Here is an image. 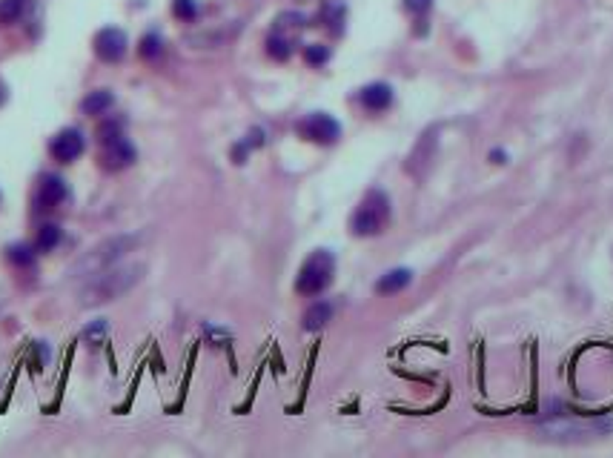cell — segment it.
I'll return each instance as SVG.
<instances>
[{
    "mask_svg": "<svg viewBox=\"0 0 613 458\" xmlns=\"http://www.w3.org/2000/svg\"><path fill=\"white\" fill-rule=\"evenodd\" d=\"M390 220V198L381 189H370L361 203L355 206L353 218H350V229L358 238H373L378 233H384V226Z\"/></svg>",
    "mask_w": 613,
    "mask_h": 458,
    "instance_id": "7a4b0ae2",
    "label": "cell"
},
{
    "mask_svg": "<svg viewBox=\"0 0 613 458\" xmlns=\"http://www.w3.org/2000/svg\"><path fill=\"white\" fill-rule=\"evenodd\" d=\"M333 275H335V258H333V253L315 250V253L301 264L298 278H295V290H298L301 295H310V298H313V295H321V292L330 287Z\"/></svg>",
    "mask_w": 613,
    "mask_h": 458,
    "instance_id": "3957f363",
    "label": "cell"
},
{
    "mask_svg": "<svg viewBox=\"0 0 613 458\" xmlns=\"http://www.w3.org/2000/svg\"><path fill=\"white\" fill-rule=\"evenodd\" d=\"M430 4H433V0H404V9L413 12V15H425L430 9Z\"/></svg>",
    "mask_w": 613,
    "mask_h": 458,
    "instance_id": "cb8c5ba5",
    "label": "cell"
},
{
    "mask_svg": "<svg viewBox=\"0 0 613 458\" xmlns=\"http://www.w3.org/2000/svg\"><path fill=\"white\" fill-rule=\"evenodd\" d=\"M95 55L103 63H118L126 55V35L115 26H106L95 35Z\"/></svg>",
    "mask_w": 613,
    "mask_h": 458,
    "instance_id": "52a82bcc",
    "label": "cell"
},
{
    "mask_svg": "<svg viewBox=\"0 0 613 458\" xmlns=\"http://www.w3.org/2000/svg\"><path fill=\"white\" fill-rule=\"evenodd\" d=\"M267 52H270V58H275V61H287L290 55H293V41L290 38H284L278 29L267 38Z\"/></svg>",
    "mask_w": 613,
    "mask_h": 458,
    "instance_id": "2e32d148",
    "label": "cell"
},
{
    "mask_svg": "<svg viewBox=\"0 0 613 458\" xmlns=\"http://www.w3.org/2000/svg\"><path fill=\"white\" fill-rule=\"evenodd\" d=\"M66 195H69L66 183H64L58 175H46V178L41 180V189H38V206H41V209H55L58 203L66 200Z\"/></svg>",
    "mask_w": 613,
    "mask_h": 458,
    "instance_id": "30bf717a",
    "label": "cell"
},
{
    "mask_svg": "<svg viewBox=\"0 0 613 458\" xmlns=\"http://www.w3.org/2000/svg\"><path fill=\"white\" fill-rule=\"evenodd\" d=\"M161 49H163V44H161V38H158V35H146V38L141 41V46H138L141 58H146V61L158 58V55H161Z\"/></svg>",
    "mask_w": 613,
    "mask_h": 458,
    "instance_id": "44dd1931",
    "label": "cell"
},
{
    "mask_svg": "<svg viewBox=\"0 0 613 458\" xmlns=\"http://www.w3.org/2000/svg\"><path fill=\"white\" fill-rule=\"evenodd\" d=\"M613 429V421H570V418H559V421H544L539 424V432L544 438H556V441H570V438H587V435H604Z\"/></svg>",
    "mask_w": 613,
    "mask_h": 458,
    "instance_id": "277c9868",
    "label": "cell"
},
{
    "mask_svg": "<svg viewBox=\"0 0 613 458\" xmlns=\"http://www.w3.org/2000/svg\"><path fill=\"white\" fill-rule=\"evenodd\" d=\"M138 244V238H132V235H118V238H109V241H103L78 270L83 273V275H95V273H101V270H106V267H112L121 255H126L132 247Z\"/></svg>",
    "mask_w": 613,
    "mask_h": 458,
    "instance_id": "5b68a950",
    "label": "cell"
},
{
    "mask_svg": "<svg viewBox=\"0 0 613 458\" xmlns=\"http://www.w3.org/2000/svg\"><path fill=\"white\" fill-rule=\"evenodd\" d=\"M135 158H138V152H135V146L123 135L115 138V141H109V143H103V152H101L103 169H112V172H121V169L132 166Z\"/></svg>",
    "mask_w": 613,
    "mask_h": 458,
    "instance_id": "9c48e42d",
    "label": "cell"
},
{
    "mask_svg": "<svg viewBox=\"0 0 613 458\" xmlns=\"http://www.w3.org/2000/svg\"><path fill=\"white\" fill-rule=\"evenodd\" d=\"M83 338H86L89 344L101 347V344H103V338H106V321H95V324H89V327H86V332H83Z\"/></svg>",
    "mask_w": 613,
    "mask_h": 458,
    "instance_id": "603a6c76",
    "label": "cell"
},
{
    "mask_svg": "<svg viewBox=\"0 0 613 458\" xmlns=\"http://www.w3.org/2000/svg\"><path fill=\"white\" fill-rule=\"evenodd\" d=\"M172 15L178 18V21H195L198 18V4L195 0H172Z\"/></svg>",
    "mask_w": 613,
    "mask_h": 458,
    "instance_id": "ac0fdd59",
    "label": "cell"
},
{
    "mask_svg": "<svg viewBox=\"0 0 613 458\" xmlns=\"http://www.w3.org/2000/svg\"><path fill=\"white\" fill-rule=\"evenodd\" d=\"M58 244H61V226H55V223L41 226V233L35 238V250L38 253H52Z\"/></svg>",
    "mask_w": 613,
    "mask_h": 458,
    "instance_id": "9a60e30c",
    "label": "cell"
},
{
    "mask_svg": "<svg viewBox=\"0 0 613 458\" xmlns=\"http://www.w3.org/2000/svg\"><path fill=\"white\" fill-rule=\"evenodd\" d=\"M49 152H52V158L58 163H72V161H78L83 155V135L78 129H64V132H58L52 138Z\"/></svg>",
    "mask_w": 613,
    "mask_h": 458,
    "instance_id": "ba28073f",
    "label": "cell"
},
{
    "mask_svg": "<svg viewBox=\"0 0 613 458\" xmlns=\"http://www.w3.org/2000/svg\"><path fill=\"white\" fill-rule=\"evenodd\" d=\"M6 101V89H4V83H0V103Z\"/></svg>",
    "mask_w": 613,
    "mask_h": 458,
    "instance_id": "d4e9b609",
    "label": "cell"
},
{
    "mask_svg": "<svg viewBox=\"0 0 613 458\" xmlns=\"http://www.w3.org/2000/svg\"><path fill=\"white\" fill-rule=\"evenodd\" d=\"M6 255H9V261H12V264H18V267L32 264V258H35V253H32L26 244H15V247H9V250H6Z\"/></svg>",
    "mask_w": 613,
    "mask_h": 458,
    "instance_id": "7402d4cb",
    "label": "cell"
},
{
    "mask_svg": "<svg viewBox=\"0 0 613 458\" xmlns=\"http://www.w3.org/2000/svg\"><path fill=\"white\" fill-rule=\"evenodd\" d=\"M304 61H307L310 66H324V63L330 61V49L321 46V44H310V46L304 49Z\"/></svg>",
    "mask_w": 613,
    "mask_h": 458,
    "instance_id": "d6986e66",
    "label": "cell"
},
{
    "mask_svg": "<svg viewBox=\"0 0 613 458\" xmlns=\"http://www.w3.org/2000/svg\"><path fill=\"white\" fill-rule=\"evenodd\" d=\"M330 318H333V307H330L327 301H315V304L304 312V330H310V332H313V330H321Z\"/></svg>",
    "mask_w": 613,
    "mask_h": 458,
    "instance_id": "5bb4252c",
    "label": "cell"
},
{
    "mask_svg": "<svg viewBox=\"0 0 613 458\" xmlns=\"http://www.w3.org/2000/svg\"><path fill=\"white\" fill-rule=\"evenodd\" d=\"M123 135V123L121 121H103L101 126H98V141L101 143H109V141H115V138H121Z\"/></svg>",
    "mask_w": 613,
    "mask_h": 458,
    "instance_id": "ffe728a7",
    "label": "cell"
},
{
    "mask_svg": "<svg viewBox=\"0 0 613 458\" xmlns=\"http://www.w3.org/2000/svg\"><path fill=\"white\" fill-rule=\"evenodd\" d=\"M361 106L370 109V112H384L390 103H392V86L390 83H367L358 95Z\"/></svg>",
    "mask_w": 613,
    "mask_h": 458,
    "instance_id": "8fae6325",
    "label": "cell"
},
{
    "mask_svg": "<svg viewBox=\"0 0 613 458\" xmlns=\"http://www.w3.org/2000/svg\"><path fill=\"white\" fill-rule=\"evenodd\" d=\"M298 135L313 141V143H321V146H330L341 138V126L335 118L324 115V112H315V115H307L301 123H298Z\"/></svg>",
    "mask_w": 613,
    "mask_h": 458,
    "instance_id": "8992f818",
    "label": "cell"
},
{
    "mask_svg": "<svg viewBox=\"0 0 613 458\" xmlns=\"http://www.w3.org/2000/svg\"><path fill=\"white\" fill-rule=\"evenodd\" d=\"M115 106V95L106 92V89H98V92H89L83 101H81V109L83 115H103Z\"/></svg>",
    "mask_w": 613,
    "mask_h": 458,
    "instance_id": "4fadbf2b",
    "label": "cell"
},
{
    "mask_svg": "<svg viewBox=\"0 0 613 458\" xmlns=\"http://www.w3.org/2000/svg\"><path fill=\"white\" fill-rule=\"evenodd\" d=\"M26 12V0H0V24H15Z\"/></svg>",
    "mask_w": 613,
    "mask_h": 458,
    "instance_id": "e0dca14e",
    "label": "cell"
},
{
    "mask_svg": "<svg viewBox=\"0 0 613 458\" xmlns=\"http://www.w3.org/2000/svg\"><path fill=\"white\" fill-rule=\"evenodd\" d=\"M410 281H413V273L404 270V267H398V270L384 273V275L375 281V292H378V295H392V292H401L404 287H410Z\"/></svg>",
    "mask_w": 613,
    "mask_h": 458,
    "instance_id": "7c38bea8",
    "label": "cell"
},
{
    "mask_svg": "<svg viewBox=\"0 0 613 458\" xmlns=\"http://www.w3.org/2000/svg\"><path fill=\"white\" fill-rule=\"evenodd\" d=\"M141 278V267H106L89 278V284L81 290V304L83 307H98L112 298H121L123 292L132 290V284Z\"/></svg>",
    "mask_w": 613,
    "mask_h": 458,
    "instance_id": "6da1fadb",
    "label": "cell"
}]
</instances>
